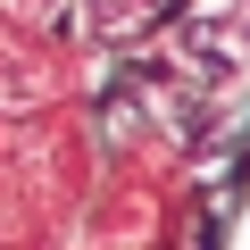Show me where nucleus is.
<instances>
[{
	"mask_svg": "<svg viewBox=\"0 0 250 250\" xmlns=\"http://www.w3.org/2000/svg\"><path fill=\"white\" fill-rule=\"evenodd\" d=\"M242 242H250V225H242Z\"/></svg>",
	"mask_w": 250,
	"mask_h": 250,
	"instance_id": "1",
	"label": "nucleus"
}]
</instances>
